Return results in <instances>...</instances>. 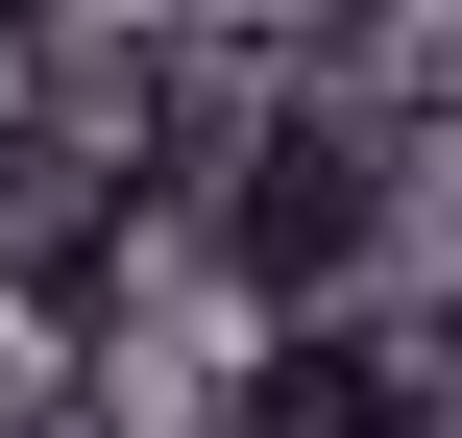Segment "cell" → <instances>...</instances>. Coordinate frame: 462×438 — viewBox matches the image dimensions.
Masks as SVG:
<instances>
[{
    "label": "cell",
    "mask_w": 462,
    "mask_h": 438,
    "mask_svg": "<svg viewBox=\"0 0 462 438\" xmlns=\"http://www.w3.org/2000/svg\"><path fill=\"white\" fill-rule=\"evenodd\" d=\"M0 438H73V415H0Z\"/></svg>",
    "instance_id": "cell-1"
}]
</instances>
